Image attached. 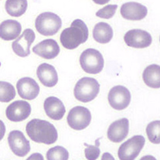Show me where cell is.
<instances>
[{
    "label": "cell",
    "mask_w": 160,
    "mask_h": 160,
    "mask_svg": "<svg viewBox=\"0 0 160 160\" xmlns=\"http://www.w3.org/2000/svg\"><path fill=\"white\" fill-rule=\"evenodd\" d=\"M19 95L25 100H33L40 93V86L32 78L26 77L19 79L16 83Z\"/></svg>",
    "instance_id": "13"
},
{
    "label": "cell",
    "mask_w": 160,
    "mask_h": 160,
    "mask_svg": "<svg viewBox=\"0 0 160 160\" xmlns=\"http://www.w3.org/2000/svg\"><path fill=\"white\" fill-rule=\"evenodd\" d=\"M118 6L117 5H108L105 7L99 9L96 12V16L102 19H109L115 16V12L117 10Z\"/></svg>",
    "instance_id": "27"
},
{
    "label": "cell",
    "mask_w": 160,
    "mask_h": 160,
    "mask_svg": "<svg viewBox=\"0 0 160 160\" xmlns=\"http://www.w3.org/2000/svg\"><path fill=\"white\" fill-rule=\"evenodd\" d=\"M69 152L63 147L58 146L50 148L47 152V159L48 160H68Z\"/></svg>",
    "instance_id": "25"
},
{
    "label": "cell",
    "mask_w": 160,
    "mask_h": 160,
    "mask_svg": "<svg viewBox=\"0 0 160 160\" xmlns=\"http://www.w3.org/2000/svg\"><path fill=\"white\" fill-rule=\"evenodd\" d=\"M8 142L12 152L19 157H24L30 151L29 142L20 131H11L8 136Z\"/></svg>",
    "instance_id": "9"
},
{
    "label": "cell",
    "mask_w": 160,
    "mask_h": 160,
    "mask_svg": "<svg viewBox=\"0 0 160 160\" xmlns=\"http://www.w3.org/2000/svg\"><path fill=\"white\" fill-rule=\"evenodd\" d=\"M146 139L142 135H135L122 143L118 148V155L121 160H133L141 152Z\"/></svg>",
    "instance_id": "6"
},
{
    "label": "cell",
    "mask_w": 160,
    "mask_h": 160,
    "mask_svg": "<svg viewBox=\"0 0 160 160\" xmlns=\"http://www.w3.org/2000/svg\"><path fill=\"white\" fill-rule=\"evenodd\" d=\"M159 40H160V38H159Z\"/></svg>",
    "instance_id": "29"
},
{
    "label": "cell",
    "mask_w": 160,
    "mask_h": 160,
    "mask_svg": "<svg viewBox=\"0 0 160 160\" xmlns=\"http://www.w3.org/2000/svg\"><path fill=\"white\" fill-rule=\"evenodd\" d=\"M80 64L83 71L91 74L102 72L104 65L102 54L95 49L89 48L82 52L80 57Z\"/></svg>",
    "instance_id": "4"
},
{
    "label": "cell",
    "mask_w": 160,
    "mask_h": 160,
    "mask_svg": "<svg viewBox=\"0 0 160 160\" xmlns=\"http://www.w3.org/2000/svg\"><path fill=\"white\" fill-rule=\"evenodd\" d=\"M120 12L124 19L132 21H138L146 18L148 13V9L147 7L141 3L129 2L122 5Z\"/></svg>",
    "instance_id": "14"
},
{
    "label": "cell",
    "mask_w": 160,
    "mask_h": 160,
    "mask_svg": "<svg viewBox=\"0 0 160 160\" xmlns=\"http://www.w3.org/2000/svg\"><path fill=\"white\" fill-rule=\"evenodd\" d=\"M36 35L31 29H26L12 43V50L18 57L26 58L30 54L31 44L35 40Z\"/></svg>",
    "instance_id": "11"
},
{
    "label": "cell",
    "mask_w": 160,
    "mask_h": 160,
    "mask_svg": "<svg viewBox=\"0 0 160 160\" xmlns=\"http://www.w3.org/2000/svg\"><path fill=\"white\" fill-rule=\"evenodd\" d=\"M124 40L128 47L133 48H146L152 44V38L149 32L139 29H131L125 33Z\"/></svg>",
    "instance_id": "10"
},
{
    "label": "cell",
    "mask_w": 160,
    "mask_h": 160,
    "mask_svg": "<svg viewBox=\"0 0 160 160\" xmlns=\"http://www.w3.org/2000/svg\"><path fill=\"white\" fill-rule=\"evenodd\" d=\"M129 131V122L128 118H121L112 123L108 129V138L115 143L122 142L127 137Z\"/></svg>",
    "instance_id": "15"
},
{
    "label": "cell",
    "mask_w": 160,
    "mask_h": 160,
    "mask_svg": "<svg viewBox=\"0 0 160 160\" xmlns=\"http://www.w3.org/2000/svg\"><path fill=\"white\" fill-rule=\"evenodd\" d=\"M22 31V26L18 21L7 19L0 26V37L3 40L9 41L18 38Z\"/></svg>",
    "instance_id": "19"
},
{
    "label": "cell",
    "mask_w": 160,
    "mask_h": 160,
    "mask_svg": "<svg viewBox=\"0 0 160 160\" xmlns=\"http://www.w3.org/2000/svg\"><path fill=\"white\" fill-rule=\"evenodd\" d=\"M32 52L47 60L54 59L60 53V47L56 40L47 39L32 47Z\"/></svg>",
    "instance_id": "16"
},
{
    "label": "cell",
    "mask_w": 160,
    "mask_h": 160,
    "mask_svg": "<svg viewBox=\"0 0 160 160\" xmlns=\"http://www.w3.org/2000/svg\"><path fill=\"white\" fill-rule=\"evenodd\" d=\"M31 114V105L26 101H16L6 110L7 118L11 122H19L26 120Z\"/></svg>",
    "instance_id": "12"
},
{
    "label": "cell",
    "mask_w": 160,
    "mask_h": 160,
    "mask_svg": "<svg viewBox=\"0 0 160 160\" xmlns=\"http://www.w3.org/2000/svg\"><path fill=\"white\" fill-rule=\"evenodd\" d=\"M84 146L87 147V148H85V150H84L86 159L88 160H95L99 157L101 153V150L100 148H99L98 140L96 141L95 146L88 145L87 143H84Z\"/></svg>",
    "instance_id": "26"
},
{
    "label": "cell",
    "mask_w": 160,
    "mask_h": 160,
    "mask_svg": "<svg viewBox=\"0 0 160 160\" xmlns=\"http://www.w3.org/2000/svg\"><path fill=\"white\" fill-rule=\"evenodd\" d=\"M148 140L153 144H160V121H153L146 127Z\"/></svg>",
    "instance_id": "24"
},
{
    "label": "cell",
    "mask_w": 160,
    "mask_h": 160,
    "mask_svg": "<svg viewBox=\"0 0 160 160\" xmlns=\"http://www.w3.org/2000/svg\"><path fill=\"white\" fill-rule=\"evenodd\" d=\"M100 91V84L93 78H82L74 87V97L79 102L87 103L94 100Z\"/></svg>",
    "instance_id": "3"
},
{
    "label": "cell",
    "mask_w": 160,
    "mask_h": 160,
    "mask_svg": "<svg viewBox=\"0 0 160 160\" xmlns=\"http://www.w3.org/2000/svg\"><path fill=\"white\" fill-rule=\"evenodd\" d=\"M35 27L37 32L43 36H53L62 27L60 16L53 12H43L37 17Z\"/></svg>",
    "instance_id": "5"
},
{
    "label": "cell",
    "mask_w": 160,
    "mask_h": 160,
    "mask_svg": "<svg viewBox=\"0 0 160 160\" xmlns=\"http://www.w3.org/2000/svg\"><path fill=\"white\" fill-rule=\"evenodd\" d=\"M68 123L74 130H83L90 125L91 114L89 109L83 106H76L71 109L68 115Z\"/></svg>",
    "instance_id": "7"
},
{
    "label": "cell",
    "mask_w": 160,
    "mask_h": 160,
    "mask_svg": "<svg viewBox=\"0 0 160 160\" xmlns=\"http://www.w3.org/2000/svg\"><path fill=\"white\" fill-rule=\"evenodd\" d=\"M28 7L27 0H6L5 8L7 13L13 17L22 16Z\"/></svg>",
    "instance_id": "22"
},
{
    "label": "cell",
    "mask_w": 160,
    "mask_h": 160,
    "mask_svg": "<svg viewBox=\"0 0 160 160\" xmlns=\"http://www.w3.org/2000/svg\"><path fill=\"white\" fill-rule=\"evenodd\" d=\"M37 75L42 84L47 88H53L58 84V74L54 67L43 63L38 67Z\"/></svg>",
    "instance_id": "17"
},
{
    "label": "cell",
    "mask_w": 160,
    "mask_h": 160,
    "mask_svg": "<svg viewBox=\"0 0 160 160\" xmlns=\"http://www.w3.org/2000/svg\"><path fill=\"white\" fill-rule=\"evenodd\" d=\"M0 101L7 103L13 100L16 97V90L12 84L6 81H0Z\"/></svg>",
    "instance_id": "23"
},
{
    "label": "cell",
    "mask_w": 160,
    "mask_h": 160,
    "mask_svg": "<svg viewBox=\"0 0 160 160\" xmlns=\"http://www.w3.org/2000/svg\"><path fill=\"white\" fill-rule=\"evenodd\" d=\"M113 37V29L107 22H101L96 24L93 29V38L98 43L105 44L109 43Z\"/></svg>",
    "instance_id": "20"
},
{
    "label": "cell",
    "mask_w": 160,
    "mask_h": 160,
    "mask_svg": "<svg viewBox=\"0 0 160 160\" xmlns=\"http://www.w3.org/2000/svg\"><path fill=\"white\" fill-rule=\"evenodd\" d=\"M26 131L31 140L37 143L51 145L56 142L58 133L54 125L41 119H32L27 123Z\"/></svg>",
    "instance_id": "1"
},
{
    "label": "cell",
    "mask_w": 160,
    "mask_h": 160,
    "mask_svg": "<svg viewBox=\"0 0 160 160\" xmlns=\"http://www.w3.org/2000/svg\"><path fill=\"white\" fill-rule=\"evenodd\" d=\"M44 111L50 118L53 120H60L64 116L66 109L63 102L56 97H49L43 104Z\"/></svg>",
    "instance_id": "18"
},
{
    "label": "cell",
    "mask_w": 160,
    "mask_h": 160,
    "mask_svg": "<svg viewBox=\"0 0 160 160\" xmlns=\"http://www.w3.org/2000/svg\"><path fill=\"white\" fill-rule=\"evenodd\" d=\"M92 1L98 5H104L108 2L110 0H92Z\"/></svg>",
    "instance_id": "28"
},
{
    "label": "cell",
    "mask_w": 160,
    "mask_h": 160,
    "mask_svg": "<svg viewBox=\"0 0 160 160\" xmlns=\"http://www.w3.org/2000/svg\"><path fill=\"white\" fill-rule=\"evenodd\" d=\"M142 79L148 87L152 88H160V66L151 64L144 70Z\"/></svg>",
    "instance_id": "21"
},
{
    "label": "cell",
    "mask_w": 160,
    "mask_h": 160,
    "mask_svg": "<svg viewBox=\"0 0 160 160\" xmlns=\"http://www.w3.org/2000/svg\"><path fill=\"white\" fill-rule=\"evenodd\" d=\"M108 99L111 107L115 110L122 111L129 105L131 102V94L127 88L117 85L110 90Z\"/></svg>",
    "instance_id": "8"
},
{
    "label": "cell",
    "mask_w": 160,
    "mask_h": 160,
    "mask_svg": "<svg viewBox=\"0 0 160 160\" xmlns=\"http://www.w3.org/2000/svg\"><path fill=\"white\" fill-rule=\"evenodd\" d=\"M88 35V28L84 21L79 19H75L71 27L62 31L60 37V43L64 48L73 50L81 44L85 43Z\"/></svg>",
    "instance_id": "2"
}]
</instances>
